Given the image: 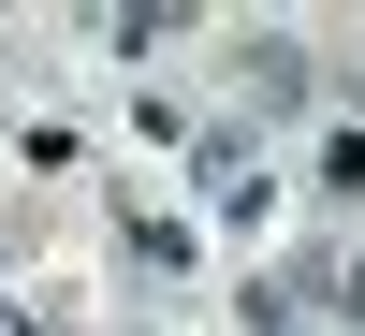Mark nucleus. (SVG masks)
Segmentation results:
<instances>
[{
	"label": "nucleus",
	"mask_w": 365,
	"mask_h": 336,
	"mask_svg": "<svg viewBox=\"0 0 365 336\" xmlns=\"http://www.w3.org/2000/svg\"><path fill=\"white\" fill-rule=\"evenodd\" d=\"M161 29H175V0H103L88 44H103V58H161Z\"/></svg>",
	"instance_id": "obj_1"
},
{
	"label": "nucleus",
	"mask_w": 365,
	"mask_h": 336,
	"mask_svg": "<svg viewBox=\"0 0 365 336\" xmlns=\"http://www.w3.org/2000/svg\"><path fill=\"white\" fill-rule=\"evenodd\" d=\"M292 292H307V307H351V322H365V249H322Z\"/></svg>",
	"instance_id": "obj_2"
},
{
	"label": "nucleus",
	"mask_w": 365,
	"mask_h": 336,
	"mask_svg": "<svg viewBox=\"0 0 365 336\" xmlns=\"http://www.w3.org/2000/svg\"><path fill=\"white\" fill-rule=\"evenodd\" d=\"M249 103H307V44H249Z\"/></svg>",
	"instance_id": "obj_3"
},
{
	"label": "nucleus",
	"mask_w": 365,
	"mask_h": 336,
	"mask_svg": "<svg viewBox=\"0 0 365 336\" xmlns=\"http://www.w3.org/2000/svg\"><path fill=\"white\" fill-rule=\"evenodd\" d=\"M322 175H336V190H365V132H351V117L322 132Z\"/></svg>",
	"instance_id": "obj_4"
}]
</instances>
